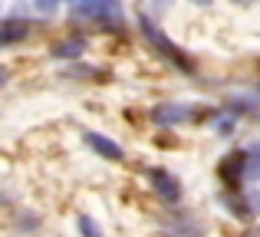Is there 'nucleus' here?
I'll return each mask as SVG.
<instances>
[{"instance_id": "obj_1", "label": "nucleus", "mask_w": 260, "mask_h": 237, "mask_svg": "<svg viewBox=\"0 0 260 237\" xmlns=\"http://www.w3.org/2000/svg\"><path fill=\"white\" fill-rule=\"evenodd\" d=\"M139 23H142V33H145V40H148V43H152V46H155V50H158L165 59H172L178 70H184V73H191V70H194V63H191V59L181 53V46H175L172 40H168L165 33L158 30V23H152L148 17H139Z\"/></svg>"}, {"instance_id": "obj_2", "label": "nucleus", "mask_w": 260, "mask_h": 237, "mask_svg": "<svg viewBox=\"0 0 260 237\" xmlns=\"http://www.w3.org/2000/svg\"><path fill=\"white\" fill-rule=\"evenodd\" d=\"M148 181H152V191L158 194L161 201H168V205L181 201V181H178L172 172H165V168H148Z\"/></svg>"}, {"instance_id": "obj_3", "label": "nucleus", "mask_w": 260, "mask_h": 237, "mask_svg": "<svg viewBox=\"0 0 260 237\" xmlns=\"http://www.w3.org/2000/svg\"><path fill=\"white\" fill-rule=\"evenodd\" d=\"M191 119H198V109H191L184 103H161L152 109V122H158V125H181V122Z\"/></svg>"}, {"instance_id": "obj_4", "label": "nucleus", "mask_w": 260, "mask_h": 237, "mask_svg": "<svg viewBox=\"0 0 260 237\" xmlns=\"http://www.w3.org/2000/svg\"><path fill=\"white\" fill-rule=\"evenodd\" d=\"M73 17H83V20H102V23H122V10L115 4H73L70 7Z\"/></svg>"}, {"instance_id": "obj_5", "label": "nucleus", "mask_w": 260, "mask_h": 237, "mask_svg": "<svg viewBox=\"0 0 260 237\" xmlns=\"http://www.w3.org/2000/svg\"><path fill=\"white\" fill-rule=\"evenodd\" d=\"M217 175H221V181L231 188V191H237V188H241V181H244V152H231L228 158L221 161Z\"/></svg>"}, {"instance_id": "obj_6", "label": "nucleus", "mask_w": 260, "mask_h": 237, "mask_svg": "<svg viewBox=\"0 0 260 237\" xmlns=\"http://www.w3.org/2000/svg\"><path fill=\"white\" fill-rule=\"evenodd\" d=\"M83 139H86V145L92 148L95 155H102V158H109V161H122V158H125L122 145H119V142H112V139H106V135H99V132H83Z\"/></svg>"}, {"instance_id": "obj_7", "label": "nucleus", "mask_w": 260, "mask_h": 237, "mask_svg": "<svg viewBox=\"0 0 260 237\" xmlns=\"http://www.w3.org/2000/svg\"><path fill=\"white\" fill-rule=\"evenodd\" d=\"M224 205L231 208V214H234V218H254V214H260V191L231 194V198H224Z\"/></svg>"}, {"instance_id": "obj_8", "label": "nucleus", "mask_w": 260, "mask_h": 237, "mask_svg": "<svg viewBox=\"0 0 260 237\" xmlns=\"http://www.w3.org/2000/svg\"><path fill=\"white\" fill-rule=\"evenodd\" d=\"M26 37H30V23H23V20H0V46L20 43Z\"/></svg>"}, {"instance_id": "obj_9", "label": "nucleus", "mask_w": 260, "mask_h": 237, "mask_svg": "<svg viewBox=\"0 0 260 237\" xmlns=\"http://www.w3.org/2000/svg\"><path fill=\"white\" fill-rule=\"evenodd\" d=\"M83 50H86V40L83 37H70V40H59V43H53V56L56 59H76V56H83Z\"/></svg>"}, {"instance_id": "obj_10", "label": "nucleus", "mask_w": 260, "mask_h": 237, "mask_svg": "<svg viewBox=\"0 0 260 237\" xmlns=\"http://www.w3.org/2000/svg\"><path fill=\"white\" fill-rule=\"evenodd\" d=\"M244 181H260V142L244 152Z\"/></svg>"}, {"instance_id": "obj_11", "label": "nucleus", "mask_w": 260, "mask_h": 237, "mask_svg": "<svg viewBox=\"0 0 260 237\" xmlns=\"http://www.w3.org/2000/svg\"><path fill=\"white\" fill-rule=\"evenodd\" d=\"M76 227H79V234H83V237H102V227L95 224V221L89 218V214H79Z\"/></svg>"}, {"instance_id": "obj_12", "label": "nucleus", "mask_w": 260, "mask_h": 237, "mask_svg": "<svg viewBox=\"0 0 260 237\" xmlns=\"http://www.w3.org/2000/svg\"><path fill=\"white\" fill-rule=\"evenodd\" d=\"M231 128H234V119H231V116H221V119H217V132H221V135H228Z\"/></svg>"}, {"instance_id": "obj_13", "label": "nucleus", "mask_w": 260, "mask_h": 237, "mask_svg": "<svg viewBox=\"0 0 260 237\" xmlns=\"http://www.w3.org/2000/svg\"><path fill=\"white\" fill-rule=\"evenodd\" d=\"M250 237H260V231H257V234H250Z\"/></svg>"}]
</instances>
